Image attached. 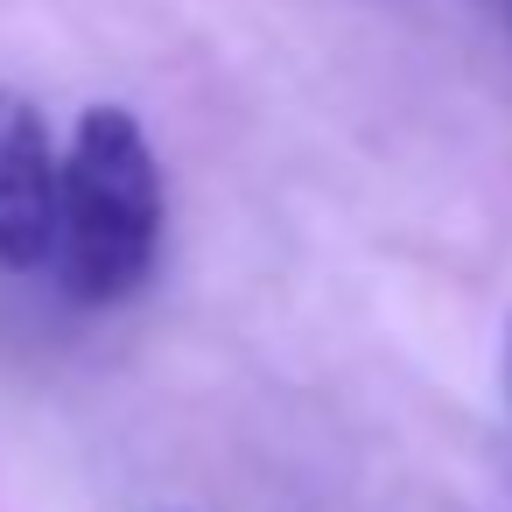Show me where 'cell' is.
Instances as JSON below:
<instances>
[{
	"mask_svg": "<svg viewBox=\"0 0 512 512\" xmlns=\"http://www.w3.org/2000/svg\"><path fill=\"white\" fill-rule=\"evenodd\" d=\"M162 246V169L127 106H92L64 155L57 274L78 302H120L148 281Z\"/></svg>",
	"mask_w": 512,
	"mask_h": 512,
	"instance_id": "obj_1",
	"label": "cell"
},
{
	"mask_svg": "<svg viewBox=\"0 0 512 512\" xmlns=\"http://www.w3.org/2000/svg\"><path fill=\"white\" fill-rule=\"evenodd\" d=\"M64 225V162L50 148V127L29 99L0 92V260L43 267L57 260Z\"/></svg>",
	"mask_w": 512,
	"mask_h": 512,
	"instance_id": "obj_2",
	"label": "cell"
},
{
	"mask_svg": "<svg viewBox=\"0 0 512 512\" xmlns=\"http://www.w3.org/2000/svg\"><path fill=\"white\" fill-rule=\"evenodd\" d=\"M498 8H505V15H512V0H498Z\"/></svg>",
	"mask_w": 512,
	"mask_h": 512,
	"instance_id": "obj_3",
	"label": "cell"
}]
</instances>
